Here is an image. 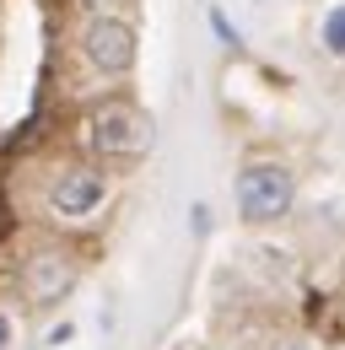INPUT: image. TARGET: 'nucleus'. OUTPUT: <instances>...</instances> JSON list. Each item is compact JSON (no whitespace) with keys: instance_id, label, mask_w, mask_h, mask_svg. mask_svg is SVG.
Segmentation results:
<instances>
[{"instance_id":"f257e3e1","label":"nucleus","mask_w":345,"mask_h":350,"mask_svg":"<svg viewBox=\"0 0 345 350\" xmlns=\"http://www.w3.org/2000/svg\"><path fill=\"white\" fill-rule=\"evenodd\" d=\"M292 200H297V178L286 162H248L243 173H238V211L243 221H281L292 211Z\"/></svg>"},{"instance_id":"f03ea898","label":"nucleus","mask_w":345,"mask_h":350,"mask_svg":"<svg viewBox=\"0 0 345 350\" xmlns=\"http://www.w3.org/2000/svg\"><path fill=\"white\" fill-rule=\"evenodd\" d=\"M81 54L92 59V70L103 76H129L135 59H140V38H135V22L114 16V11H97L81 33Z\"/></svg>"},{"instance_id":"7ed1b4c3","label":"nucleus","mask_w":345,"mask_h":350,"mask_svg":"<svg viewBox=\"0 0 345 350\" xmlns=\"http://www.w3.org/2000/svg\"><path fill=\"white\" fill-rule=\"evenodd\" d=\"M92 146L103 151V157H140L146 146H151V113L146 108H135L125 97H114V103H103L97 113H92Z\"/></svg>"},{"instance_id":"20e7f679","label":"nucleus","mask_w":345,"mask_h":350,"mask_svg":"<svg viewBox=\"0 0 345 350\" xmlns=\"http://www.w3.org/2000/svg\"><path fill=\"white\" fill-rule=\"evenodd\" d=\"M49 200H54V211L60 216H92L103 200H108V178L97 173V167H65V173L54 178V189H49Z\"/></svg>"},{"instance_id":"39448f33","label":"nucleus","mask_w":345,"mask_h":350,"mask_svg":"<svg viewBox=\"0 0 345 350\" xmlns=\"http://www.w3.org/2000/svg\"><path fill=\"white\" fill-rule=\"evenodd\" d=\"M71 286H76V264H71V254H54V248H43V254H33V259H27L22 291H27V302H33V307L60 302Z\"/></svg>"},{"instance_id":"423d86ee","label":"nucleus","mask_w":345,"mask_h":350,"mask_svg":"<svg viewBox=\"0 0 345 350\" xmlns=\"http://www.w3.org/2000/svg\"><path fill=\"white\" fill-rule=\"evenodd\" d=\"M318 49L345 65V0H335V5L318 16Z\"/></svg>"},{"instance_id":"0eeeda50","label":"nucleus","mask_w":345,"mask_h":350,"mask_svg":"<svg viewBox=\"0 0 345 350\" xmlns=\"http://www.w3.org/2000/svg\"><path fill=\"white\" fill-rule=\"evenodd\" d=\"M211 27H216V33H221V38H227V44H232V49L243 44V33H238V27H232V22L221 16V11H211Z\"/></svg>"},{"instance_id":"6e6552de","label":"nucleus","mask_w":345,"mask_h":350,"mask_svg":"<svg viewBox=\"0 0 345 350\" xmlns=\"http://www.w3.org/2000/svg\"><path fill=\"white\" fill-rule=\"evenodd\" d=\"M86 5H97V11H114V5H125V0H86Z\"/></svg>"},{"instance_id":"1a4fd4ad","label":"nucleus","mask_w":345,"mask_h":350,"mask_svg":"<svg viewBox=\"0 0 345 350\" xmlns=\"http://www.w3.org/2000/svg\"><path fill=\"white\" fill-rule=\"evenodd\" d=\"M11 345V323H5V318H0V350Z\"/></svg>"},{"instance_id":"9d476101","label":"nucleus","mask_w":345,"mask_h":350,"mask_svg":"<svg viewBox=\"0 0 345 350\" xmlns=\"http://www.w3.org/2000/svg\"><path fill=\"white\" fill-rule=\"evenodd\" d=\"M281 350H318V345H307V340H292V345H281Z\"/></svg>"}]
</instances>
